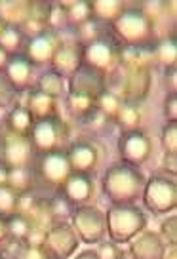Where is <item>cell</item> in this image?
Instances as JSON below:
<instances>
[{
  "label": "cell",
  "instance_id": "6da1fadb",
  "mask_svg": "<svg viewBox=\"0 0 177 259\" xmlns=\"http://www.w3.org/2000/svg\"><path fill=\"white\" fill-rule=\"evenodd\" d=\"M145 176L137 166L118 162L111 166L103 178V193L113 202V206L134 204L143 194Z\"/></svg>",
  "mask_w": 177,
  "mask_h": 259
},
{
  "label": "cell",
  "instance_id": "7a4b0ae2",
  "mask_svg": "<svg viewBox=\"0 0 177 259\" xmlns=\"http://www.w3.org/2000/svg\"><path fill=\"white\" fill-rule=\"evenodd\" d=\"M111 27H113V38L120 46L145 48V46H153L156 42V34H154L156 25L141 10V6L124 8L120 16L111 23Z\"/></svg>",
  "mask_w": 177,
  "mask_h": 259
},
{
  "label": "cell",
  "instance_id": "3957f363",
  "mask_svg": "<svg viewBox=\"0 0 177 259\" xmlns=\"http://www.w3.org/2000/svg\"><path fill=\"white\" fill-rule=\"evenodd\" d=\"M105 223L111 240L116 244H124L145 229V213L134 204L111 206V210L107 211Z\"/></svg>",
  "mask_w": 177,
  "mask_h": 259
},
{
  "label": "cell",
  "instance_id": "277c9868",
  "mask_svg": "<svg viewBox=\"0 0 177 259\" xmlns=\"http://www.w3.org/2000/svg\"><path fill=\"white\" fill-rule=\"evenodd\" d=\"M82 65L96 69L97 73L111 74L120 65V44L113 34H105L82 46Z\"/></svg>",
  "mask_w": 177,
  "mask_h": 259
},
{
  "label": "cell",
  "instance_id": "5b68a950",
  "mask_svg": "<svg viewBox=\"0 0 177 259\" xmlns=\"http://www.w3.org/2000/svg\"><path fill=\"white\" fill-rule=\"evenodd\" d=\"M71 174H73V168L69 164L65 151H56V153H46L36 156L34 179H36L38 189L59 191Z\"/></svg>",
  "mask_w": 177,
  "mask_h": 259
},
{
  "label": "cell",
  "instance_id": "8992f818",
  "mask_svg": "<svg viewBox=\"0 0 177 259\" xmlns=\"http://www.w3.org/2000/svg\"><path fill=\"white\" fill-rule=\"evenodd\" d=\"M29 138L36 154L56 153V151H65V147L69 143V130L63 118L57 114V116L34 122Z\"/></svg>",
  "mask_w": 177,
  "mask_h": 259
},
{
  "label": "cell",
  "instance_id": "52a82bcc",
  "mask_svg": "<svg viewBox=\"0 0 177 259\" xmlns=\"http://www.w3.org/2000/svg\"><path fill=\"white\" fill-rule=\"evenodd\" d=\"M0 153H2L0 160L8 168H34V162L38 156L29 136L12 134L8 130L0 139Z\"/></svg>",
  "mask_w": 177,
  "mask_h": 259
},
{
  "label": "cell",
  "instance_id": "ba28073f",
  "mask_svg": "<svg viewBox=\"0 0 177 259\" xmlns=\"http://www.w3.org/2000/svg\"><path fill=\"white\" fill-rule=\"evenodd\" d=\"M145 206L154 213H168L177 206V185L173 179L154 176L143 189Z\"/></svg>",
  "mask_w": 177,
  "mask_h": 259
},
{
  "label": "cell",
  "instance_id": "9c48e42d",
  "mask_svg": "<svg viewBox=\"0 0 177 259\" xmlns=\"http://www.w3.org/2000/svg\"><path fill=\"white\" fill-rule=\"evenodd\" d=\"M73 229L86 244H96L107 231L105 215L94 206H80L73 213Z\"/></svg>",
  "mask_w": 177,
  "mask_h": 259
},
{
  "label": "cell",
  "instance_id": "30bf717a",
  "mask_svg": "<svg viewBox=\"0 0 177 259\" xmlns=\"http://www.w3.org/2000/svg\"><path fill=\"white\" fill-rule=\"evenodd\" d=\"M151 139L147 138L143 130H129L124 132L118 141V151H120L122 162L131 164V166H141L149 160L151 156Z\"/></svg>",
  "mask_w": 177,
  "mask_h": 259
},
{
  "label": "cell",
  "instance_id": "8fae6325",
  "mask_svg": "<svg viewBox=\"0 0 177 259\" xmlns=\"http://www.w3.org/2000/svg\"><path fill=\"white\" fill-rule=\"evenodd\" d=\"M151 67L149 65H131L126 67L124 74V84H122L120 97L128 103H139L141 99H145L149 90H151Z\"/></svg>",
  "mask_w": 177,
  "mask_h": 259
},
{
  "label": "cell",
  "instance_id": "7c38bea8",
  "mask_svg": "<svg viewBox=\"0 0 177 259\" xmlns=\"http://www.w3.org/2000/svg\"><path fill=\"white\" fill-rule=\"evenodd\" d=\"M69 88H71V94L92 97L97 101V97L107 90V78L105 74L97 73L96 69L80 65L76 73L69 76Z\"/></svg>",
  "mask_w": 177,
  "mask_h": 259
},
{
  "label": "cell",
  "instance_id": "4fadbf2b",
  "mask_svg": "<svg viewBox=\"0 0 177 259\" xmlns=\"http://www.w3.org/2000/svg\"><path fill=\"white\" fill-rule=\"evenodd\" d=\"M61 46V40L54 31H44L38 36H32L25 42V56L29 57L32 65L52 63L57 48Z\"/></svg>",
  "mask_w": 177,
  "mask_h": 259
},
{
  "label": "cell",
  "instance_id": "5bb4252c",
  "mask_svg": "<svg viewBox=\"0 0 177 259\" xmlns=\"http://www.w3.org/2000/svg\"><path fill=\"white\" fill-rule=\"evenodd\" d=\"M44 246L50 251H54L56 255H59L61 259H65L76 250L78 236H76V233H74V229L71 225H67V223H54L46 231Z\"/></svg>",
  "mask_w": 177,
  "mask_h": 259
},
{
  "label": "cell",
  "instance_id": "9a60e30c",
  "mask_svg": "<svg viewBox=\"0 0 177 259\" xmlns=\"http://www.w3.org/2000/svg\"><path fill=\"white\" fill-rule=\"evenodd\" d=\"M59 193L63 194L74 208L80 206H88V202L94 196V181L90 178V174H80V171H73L69 179L59 189Z\"/></svg>",
  "mask_w": 177,
  "mask_h": 259
},
{
  "label": "cell",
  "instance_id": "2e32d148",
  "mask_svg": "<svg viewBox=\"0 0 177 259\" xmlns=\"http://www.w3.org/2000/svg\"><path fill=\"white\" fill-rule=\"evenodd\" d=\"M67 158L73 171H80V174H90L96 170L97 162H99V149H97L92 141H76L73 145H69L65 149Z\"/></svg>",
  "mask_w": 177,
  "mask_h": 259
},
{
  "label": "cell",
  "instance_id": "e0dca14e",
  "mask_svg": "<svg viewBox=\"0 0 177 259\" xmlns=\"http://www.w3.org/2000/svg\"><path fill=\"white\" fill-rule=\"evenodd\" d=\"M2 73L6 74V78L12 82V86L17 92H25L31 86L32 63L29 61V57L19 52V54H14V56L8 57V63H6Z\"/></svg>",
  "mask_w": 177,
  "mask_h": 259
},
{
  "label": "cell",
  "instance_id": "ac0fdd59",
  "mask_svg": "<svg viewBox=\"0 0 177 259\" xmlns=\"http://www.w3.org/2000/svg\"><path fill=\"white\" fill-rule=\"evenodd\" d=\"M82 65V46L80 44H67L61 42L56 56L52 59V67L61 76H71Z\"/></svg>",
  "mask_w": 177,
  "mask_h": 259
},
{
  "label": "cell",
  "instance_id": "d6986e66",
  "mask_svg": "<svg viewBox=\"0 0 177 259\" xmlns=\"http://www.w3.org/2000/svg\"><path fill=\"white\" fill-rule=\"evenodd\" d=\"M164 251L166 244L156 233H143L129 246V253L134 255V259H162Z\"/></svg>",
  "mask_w": 177,
  "mask_h": 259
},
{
  "label": "cell",
  "instance_id": "ffe728a7",
  "mask_svg": "<svg viewBox=\"0 0 177 259\" xmlns=\"http://www.w3.org/2000/svg\"><path fill=\"white\" fill-rule=\"evenodd\" d=\"M25 101L23 107H27L34 120H42V118H50V116H57V99L42 94L40 90H25L23 92Z\"/></svg>",
  "mask_w": 177,
  "mask_h": 259
},
{
  "label": "cell",
  "instance_id": "44dd1931",
  "mask_svg": "<svg viewBox=\"0 0 177 259\" xmlns=\"http://www.w3.org/2000/svg\"><path fill=\"white\" fill-rule=\"evenodd\" d=\"M29 17V0H0V19L6 25H21Z\"/></svg>",
  "mask_w": 177,
  "mask_h": 259
},
{
  "label": "cell",
  "instance_id": "7402d4cb",
  "mask_svg": "<svg viewBox=\"0 0 177 259\" xmlns=\"http://www.w3.org/2000/svg\"><path fill=\"white\" fill-rule=\"evenodd\" d=\"M34 116L31 111L23 105H14L6 118V130L19 136H31V130L34 126Z\"/></svg>",
  "mask_w": 177,
  "mask_h": 259
},
{
  "label": "cell",
  "instance_id": "603a6c76",
  "mask_svg": "<svg viewBox=\"0 0 177 259\" xmlns=\"http://www.w3.org/2000/svg\"><path fill=\"white\" fill-rule=\"evenodd\" d=\"M90 4H92V17L103 25H111L122 14V10L126 8L120 0H97Z\"/></svg>",
  "mask_w": 177,
  "mask_h": 259
},
{
  "label": "cell",
  "instance_id": "cb8c5ba5",
  "mask_svg": "<svg viewBox=\"0 0 177 259\" xmlns=\"http://www.w3.org/2000/svg\"><path fill=\"white\" fill-rule=\"evenodd\" d=\"M65 10V19L73 29L80 27L92 19V4L86 0H76V2H61Z\"/></svg>",
  "mask_w": 177,
  "mask_h": 259
},
{
  "label": "cell",
  "instance_id": "d4e9b609",
  "mask_svg": "<svg viewBox=\"0 0 177 259\" xmlns=\"http://www.w3.org/2000/svg\"><path fill=\"white\" fill-rule=\"evenodd\" d=\"M153 59L158 65H164L166 69H168V67H175L177 46H175V36H173V34H169L166 38L154 42Z\"/></svg>",
  "mask_w": 177,
  "mask_h": 259
},
{
  "label": "cell",
  "instance_id": "484cf974",
  "mask_svg": "<svg viewBox=\"0 0 177 259\" xmlns=\"http://www.w3.org/2000/svg\"><path fill=\"white\" fill-rule=\"evenodd\" d=\"M96 103L97 101L96 99H92V97L71 94V92H69V96H67V109H69V113L80 122L84 120V118H88L90 114L96 111L97 109Z\"/></svg>",
  "mask_w": 177,
  "mask_h": 259
},
{
  "label": "cell",
  "instance_id": "4316f807",
  "mask_svg": "<svg viewBox=\"0 0 177 259\" xmlns=\"http://www.w3.org/2000/svg\"><path fill=\"white\" fill-rule=\"evenodd\" d=\"M36 183L34 179V168H10V179L8 185L16 189L21 194L25 191H31Z\"/></svg>",
  "mask_w": 177,
  "mask_h": 259
},
{
  "label": "cell",
  "instance_id": "83f0119b",
  "mask_svg": "<svg viewBox=\"0 0 177 259\" xmlns=\"http://www.w3.org/2000/svg\"><path fill=\"white\" fill-rule=\"evenodd\" d=\"M139 120H141V113H139V107L136 103H128L124 101L120 107V111L114 116V122L120 126L124 132L139 128Z\"/></svg>",
  "mask_w": 177,
  "mask_h": 259
},
{
  "label": "cell",
  "instance_id": "f1b7e54d",
  "mask_svg": "<svg viewBox=\"0 0 177 259\" xmlns=\"http://www.w3.org/2000/svg\"><path fill=\"white\" fill-rule=\"evenodd\" d=\"M122 103H124V99L120 97V94H116V92H111V90H105L101 96L97 97V111L99 113H103L109 120H114V116L116 113L120 111Z\"/></svg>",
  "mask_w": 177,
  "mask_h": 259
},
{
  "label": "cell",
  "instance_id": "f546056e",
  "mask_svg": "<svg viewBox=\"0 0 177 259\" xmlns=\"http://www.w3.org/2000/svg\"><path fill=\"white\" fill-rule=\"evenodd\" d=\"M0 46L6 50L10 56L19 54L21 46H25V34L16 25H6L4 32L0 34Z\"/></svg>",
  "mask_w": 177,
  "mask_h": 259
},
{
  "label": "cell",
  "instance_id": "4dcf8cb0",
  "mask_svg": "<svg viewBox=\"0 0 177 259\" xmlns=\"http://www.w3.org/2000/svg\"><path fill=\"white\" fill-rule=\"evenodd\" d=\"M63 76L57 74L56 71H48V73H44L38 78V90H40L42 94L54 97V99H57L63 94Z\"/></svg>",
  "mask_w": 177,
  "mask_h": 259
},
{
  "label": "cell",
  "instance_id": "1f68e13d",
  "mask_svg": "<svg viewBox=\"0 0 177 259\" xmlns=\"http://www.w3.org/2000/svg\"><path fill=\"white\" fill-rule=\"evenodd\" d=\"M6 221H8L10 236H14V238L21 240V242H27V240H29L31 231H32V221H31V219H27L25 215H21V213H16V215L8 218Z\"/></svg>",
  "mask_w": 177,
  "mask_h": 259
},
{
  "label": "cell",
  "instance_id": "d6a6232c",
  "mask_svg": "<svg viewBox=\"0 0 177 259\" xmlns=\"http://www.w3.org/2000/svg\"><path fill=\"white\" fill-rule=\"evenodd\" d=\"M17 204H19V193L10 185L0 187V215L4 219L12 218L17 213Z\"/></svg>",
  "mask_w": 177,
  "mask_h": 259
},
{
  "label": "cell",
  "instance_id": "836d02e7",
  "mask_svg": "<svg viewBox=\"0 0 177 259\" xmlns=\"http://www.w3.org/2000/svg\"><path fill=\"white\" fill-rule=\"evenodd\" d=\"M52 8H54L52 2H46V0H31L29 2V17L36 19V21H40L44 25H48L50 16H52Z\"/></svg>",
  "mask_w": 177,
  "mask_h": 259
},
{
  "label": "cell",
  "instance_id": "e575fe53",
  "mask_svg": "<svg viewBox=\"0 0 177 259\" xmlns=\"http://www.w3.org/2000/svg\"><path fill=\"white\" fill-rule=\"evenodd\" d=\"M17 92L12 82L6 78V74L0 73V107H14L17 103Z\"/></svg>",
  "mask_w": 177,
  "mask_h": 259
},
{
  "label": "cell",
  "instance_id": "d590c367",
  "mask_svg": "<svg viewBox=\"0 0 177 259\" xmlns=\"http://www.w3.org/2000/svg\"><path fill=\"white\" fill-rule=\"evenodd\" d=\"M19 259H61L54 251H50L44 244H25Z\"/></svg>",
  "mask_w": 177,
  "mask_h": 259
},
{
  "label": "cell",
  "instance_id": "8d00e7d4",
  "mask_svg": "<svg viewBox=\"0 0 177 259\" xmlns=\"http://www.w3.org/2000/svg\"><path fill=\"white\" fill-rule=\"evenodd\" d=\"M25 244L27 242H21L14 236H8L4 242L0 244V259H19Z\"/></svg>",
  "mask_w": 177,
  "mask_h": 259
},
{
  "label": "cell",
  "instance_id": "74e56055",
  "mask_svg": "<svg viewBox=\"0 0 177 259\" xmlns=\"http://www.w3.org/2000/svg\"><path fill=\"white\" fill-rule=\"evenodd\" d=\"M162 145L166 154H177V124L168 122L162 130Z\"/></svg>",
  "mask_w": 177,
  "mask_h": 259
},
{
  "label": "cell",
  "instance_id": "f35d334b",
  "mask_svg": "<svg viewBox=\"0 0 177 259\" xmlns=\"http://www.w3.org/2000/svg\"><path fill=\"white\" fill-rule=\"evenodd\" d=\"M162 238L169 244V246H175L177 244V218L171 215L162 223Z\"/></svg>",
  "mask_w": 177,
  "mask_h": 259
},
{
  "label": "cell",
  "instance_id": "ab89813d",
  "mask_svg": "<svg viewBox=\"0 0 177 259\" xmlns=\"http://www.w3.org/2000/svg\"><path fill=\"white\" fill-rule=\"evenodd\" d=\"M120 251H122V248H118V244L111 240V242H105L99 246L97 255L101 259H118L120 257Z\"/></svg>",
  "mask_w": 177,
  "mask_h": 259
},
{
  "label": "cell",
  "instance_id": "60d3db41",
  "mask_svg": "<svg viewBox=\"0 0 177 259\" xmlns=\"http://www.w3.org/2000/svg\"><path fill=\"white\" fill-rule=\"evenodd\" d=\"M166 116L169 122H177V94H169L166 97Z\"/></svg>",
  "mask_w": 177,
  "mask_h": 259
},
{
  "label": "cell",
  "instance_id": "b9f144b4",
  "mask_svg": "<svg viewBox=\"0 0 177 259\" xmlns=\"http://www.w3.org/2000/svg\"><path fill=\"white\" fill-rule=\"evenodd\" d=\"M164 170L169 171L171 176H175V171H177V154H166V156H164Z\"/></svg>",
  "mask_w": 177,
  "mask_h": 259
},
{
  "label": "cell",
  "instance_id": "7bdbcfd3",
  "mask_svg": "<svg viewBox=\"0 0 177 259\" xmlns=\"http://www.w3.org/2000/svg\"><path fill=\"white\" fill-rule=\"evenodd\" d=\"M166 84L169 88V94H175V67L166 69Z\"/></svg>",
  "mask_w": 177,
  "mask_h": 259
},
{
  "label": "cell",
  "instance_id": "ee69618b",
  "mask_svg": "<svg viewBox=\"0 0 177 259\" xmlns=\"http://www.w3.org/2000/svg\"><path fill=\"white\" fill-rule=\"evenodd\" d=\"M8 179H10V168L0 160V187L8 185Z\"/></svg>",
  "mask_w": 177,
  "mask_h": 259
},
{
  "label": "cell",
  "instance_id": "f6af8a7d",
  "mask_svg": "<svg viewBox=\"0 0 177 259\" xmlns=\"http://www.w3.org/2000/svg\"><path fill=\"white\" fill-rule=\"evenodd\" d=\"M10 236V233H8V221L0 215V244L4 242L6 238Z\"/></svg>",
  "mask_w": 177,
  "mask_h": 259
},
{
  "label": "cell",
  "instance_id": "bcb514c9",
  "mask_svg": "<svg viewBox=\"0 0 177 259\" xmlns=\"http://www.w3.org/2000/svg\"><path fill=\"white\" fill-rule=\"evenodd\" d=\"M76 259H101V257L97 255L96 250H84V251H80V253L76 255Z\"/></svg>",
  "mask_w": 177,
  "mask_h": 259
},
{
  "label": "cell",
  "instance_id": "7dc6e473",
  "mask_svg": "<svg viewBox=\"0 0 177 259\" xmlns=\"http://www.w3.org/2000/svg\"><path fill=\"white\" fill-rule=\"evenodd\" d=\"M8 57H10V54L0 46V73L4 71V67H6V63H8Z\"/></svg>",
  "mask_w": 177,
  "mask_h": 259
},
{
  "label": "cell",
  "instance_id": "c3c4849f",
  "mask_svg": "<svg viewBox=\"0 0 177 259\" xmlns=\"http://www.w3.org/2000/svg\"><path fill=\"white\" fill-rule=\"evenodd\" d=\"M162 259H175V246H169V251H168V248H166Z\"/></svg>",
  "mask_w": 177,
  "mask_h": 259
},
{
  "label": "cell",
  "instance_id": "681fc988",
  "mask_svg": "<svg viewBox=\"0 0 177 259\" xmlns=\"http://www.w3.org/2000/svg\"><path fill=\"white\" fill-rule=\"evenodd\" d=\"M4 29H6V23H4V21H2V19H0V34H2V32H4Z\"/></svg>",
  "mask_w": 177,
  "mask_h": 259
}]
</instances>
